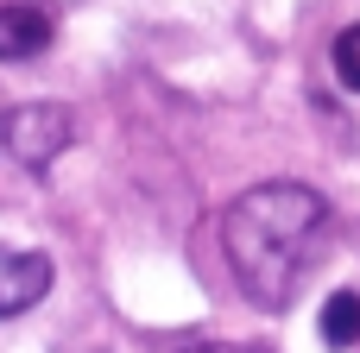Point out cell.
I'll list each match as a JSON object with an SVG mask.
<instances>
[{"instance_id":"1","label":"cell","mask_w":360,"mask_h":353,"mask_svg":"<svg viewBox=\"0 0 360 353\" xmlns=\"http://www.w3.org/2000/svg\"><path fill=\"white\" fill-rule=\"evenodd\" d=\"M323 215H329L323 196L304 189V183H266V189H253V196H240L228 208V227H221L228 265H234V278H240V291L253 303L278 309L291 297Z\"/></svg>"},{"instance_id":"4","label":"cell","mask_w":360,"mask_h":353,"mask_svg":"<svg viewBox=\"0 0 360 353\" xmlns=\"http://www.w3.org/2000/svg\"><path fill=\"white\" fill-rule=\"evenodd\" d=\"M51 38V19L38 6H0V57H38Z\"/></svg>"},{"instance_id":"3","label":"cell","mask_w":360,"mask_h":353,"mask_svg":"<svg viewBox=\"0 0 360 353\" xmlns=\"http://www.w3.org/2000/svg\"><path fill=\"white\" fill-rule=\"evenodd\" d=\"M44 291H51V259L44 253H6L0 246V316L32 309Z\"/></svg>"},{"instance_id":"2","label":"cell","mask_w":360,"mask_h":353,"mask_svg":"<svg viewBox=\"0 0 360 353\" xmlns=\"http://www.w3.org/2000/svg\"><path fill=\"white\" fill-rule=\"evenodd\" d=\"M70 145V114L63 107H19V114H6V152L19 158V164H51L57 152Z\"/></svg>"},{"instance_id":"7","label":"cell","mask_w":360,"mask_h":353,"mask_svg":"<svg viewBox=\"0 0 360 353\" xmlns=\"http://www.w3.org/2000/svg\"><path fill=\"white\" fill-rule=\"evenodd\" d=\"M184 353H259V347H234V341H202V347H184Z\"/></svg>"},{"instance_id":"6","label":"cell","mask_w":360,"mask_h":353,"mask_svg":"<svg viewBox=\"0 0 360 353\" xmlns=\"http://www.w3.org/2000/svg\"><path fill=\"white\" fill-rule=\"evenodd\" d=\"M335 76H342V88L360 95V25H348V32L335 38Z\"/></svg>"},{"instance_id":"5","label":"cell","mask_w":360,"mask_h":353,"mask_svg":"<svg viewBox=\"0 0 360 353\" xmlns=\"http://www.w3.org/2000/svg\"><path fill=\"white\" fill-rule=\"evenodd\" d=\"M323 341L335 353H348L360 341V291H335V297L323 303Z\"/></svg>"}]
</instances>
